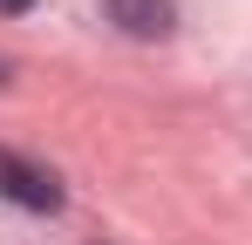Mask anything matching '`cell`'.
<instances>
[{
    "label": "cell",
    "mask_w": 252,
    "mask_h": 245,
    "mask_svg": "<svg viewBox=\"0 0 252 245\" xmlns=\"http://www.w3.org/2000/svg\"><path fill=\"white\" fill-rule=\"evenodd\" d=\"M0 198L21 204V211H62V184L48 177L41 163L14 157V150H0Z\"/></svg>",
    "instance_id": "1"
},
{
    "label": "cell",
    "mask_w": 252,
    "mask_h": 245,
    "mask_svg": "<svg viewBox=\"0 0 252 245\" xmlns=\"http://www.w3.org/2000/svg\"><path fill=\"white\" fill-rule=\"evenodd\" d=\"M102 14H109L129 41H164L170 21H177V7H170V0H109Z\"/></svg>",
    "instance_id": "2"
},
{
    "label": "cell",
    "mask_w": 252,
    "mask_h": 245,
    "mask_svg": "<svg viewBox=\"0 0 252 245\" xmlns=\"http://www.w3.org/2000/svg\"><path fill=\"white\" fill-rule=\"evenodd\" d=\"M28 7H34V0H0V14H28Z\"/></svg>",
    "instance_id": "3"
}]
</instances>
